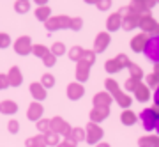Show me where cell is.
Instances as JSON below:
<instances>
[{"instance_id":"cell-1","label":"cell","mask_w":159,"mask_h":147,"mask_svg":"<svg viewBox=\"0 0 159 147\" xmlns=\"http://www.w3.org/2000/svg\"><path fill=\"white\" fill-rule=\"evenodd\" d=\"M143 53L150 62L159 64V34L148 37L145 46H143Z\"/></svg>"},{"instance_id":"cell-2","label":"cell","mask_w":159,"mask_h":147,"mask_svg":"<svg viewBox=\"0 0 159 147\" xmlns=\"http://www.w3.org/2000/svg\"><path fill=\"white\" fill-rule=\"evenodd\" d=\"M157 110L156 108H145L142 113H140V119H142V124L147 131L156 130V124H157Z\"/></svg>"},{"instance_id":"cell-3","label":"cell","mask_w":159,"mask_h":147,"mask_svg":"<svg viewBox=\"0 0 159 147\" xmlns=\"http://www.w3.org/2000/svg\"><path fill=\"white\" fill-rule=\"evenodd\" d=\"M67 25H69V20L66 16H55V18L46 20V27L50 28V30H55L58 27H67Z\"/></svg>"},{"instance_id":"cell-4","label":"cell","mask_w":159,"mask_h":147,"mask_svg":"<svg viewBox=\"0 0 159 147\" xmlns=\"http://www.w3.org/2000/svg\"><path fill=\"white\" fill-rule=\"evenodd\" d=\"M14 50L18 51V53H21V55H25V53H29L30 50H32V45H30V39L29 37H20V39L14 43Z\"/></svg>"},{"instance_id":"cell-5","label":"cell","mask_w":159,"mask_h":147,"mask_svg":"<svg viewBox=\"0 0 159 147\" xmlns=\"http://www.w3.org/2000/svg\"><path fill=\"white\" fill-rule=\"evenodd\" d=\"M7 78H9V83L11 85H20L21 83V71L18 68H12L7 74Z\"/></svg>"},{"instance_id":"cell-6","label":"cell","mask_w":159,"mask_h":147,"mask_svg":"<svg viewBox=\"0 0 159 147\" xmlns=\"http://www.w3.org/2000/svg\"><path fill=\"white\" fill-rule=\"evenodd\" d=\"M145 43H147V37L145 36H136L134 39H133V50L134 51H143V46H145Z\"/></svg>"},{"instance_id":"cell-7","label":"cell","mask_w":159,"mask_h":147,"mask_svg":"<svg viewBox=\"0 0 159 147\" xmlns=\"http://www.w3.org/2000/svg\"><path fill=\"white\" fill-rule=\"evenodd\" d=\"M30 92H32L37 99H41V97L46 96V91L43 89V85H39V83H32L30 85Z\"/></svg>"},{"instance_id":"cell-8","label":"cell","mask_w":159,"mask_h":147,"mask_svg":"<svg viewBox=\"0 0 159 147\" xmlns=\"http://www.w3.org/2000/svg\"><path fill=\"white\" fill-rule=\"evenodd\" d=\"M140 23H142V27L145 28V30H156V28H157V27H156V23H154V20L150 16L142 18V21H140Z\"/></svg>"},{"instance_id":"cell-9","label":"cell","mask_w":159,"mask_h":147,"mask_svg":"<svg viewBox=\"0 0 159 147\" xmlns=\"http://www.w3.org/2000/svg\"><path fill=\"white\" fill-rule=\"evenodd\" d=\"M0 110L6 112V113H12V112H16V105H14L12 101H4L2 105H0Z\"/></svg>"},{"instance_id":"cell-10","label":"cell","mask_w":159,"mask_h":147,"mask_svg":"<svg viewBox=\"0 0 159 147\" xmlns=\"http://www.w3.org/2000/svg\"><path fill=\"white\" fill-rule=\"evenodd\" d=\"M35 16L39 18V20H48V16H50V9L46 6H41L37 11H35Z\"/></svg>"},{"instance_id":"cell-11","label":"cell","mask_w":159,"mask_h":147,"mask_svg":"<svg viewBox=\"0 0 159 147\" xmlns=\"http://www.w3.org/2000/svg\"><path fill=\"white\" fill-rule=\"evenodd\" d=\"M39 115H41V107L37 105V103H34V105L29 108V117L30 119H37Z\"/></svg>"},{"instance_id":"cell-12","label":"cell","mask_w":159,"mask_h":147,"mask_svg":"<svg viewBox=\"0 0 159 147\" xmlns=\"http://www.w3.org/2000/svg\"><path fill=\"white\" fill-rule=\"evenodd\" d=\"M14 7H16L18 12H25V11H29V2L27 0H18Z\"/></svg>"},{"instance_id":"cell-13","label":"cell","mask_w":159,"mask_h":147,"mask_svg":"<svg viewBox=\"0 0 159 147\" xmlns=\"http://www.w3.org/2000/svg\"><path fill=\"white\" fill-rule=\"evenodd\" d=\"M119 23H120V16H119V14H113V16L110 18V21H108L110 30H115V28L119 27Z\"/></svg>"},{"instance_id":"cell-14","label":"cell","mask_w":159,"mask_h":147,"mask_svg":"<svg viewBox=\"0 0 159 147\" xmlns=\"http://www.w3.org/2000/svg\"><path fill=\"white\" fill-rule=\"evenodd\" d=\"M80 94H81V87H80V85H69V96L78 97Z\"/></svg>"},{"instance_id":"cell-15","label":"cell","mask_w":159,"mask_h":147,"mask_svg":"<svg viewBox=\"0 0 159 147\" xmlns=\"http://www.w3.org/2000/svg\"><path fill=\"white\" fill-rule=\"evenodd\" d=\"M108 45V36L102 34L99 36V39H97V50H104V46Z\"/></svg>"},{"instance_id":"cell-16","label":"cell","mask_w":159,"mask_h":147,"mask_svg":"<svg viewBox=\"0 0 159 147\" xmlns=\"http://www.w3.org/2000/svg\"><path fill=\"white\" fill-rule=\"evenodd\" d=\"M136 20H138L136 16H127V18H125V21H124V27H125V28H133V27L138 23Z\"/></svg>"},{"instance_id":"cell-17","label":"cell","mask_w":159,"mask_h":147,"mask_svg":"<svg viewBox=\"0 0 159 147\" xmlns=\"http://www.w3.org/2000/svg\"><path fill=\"white\" fill-rule=\"evenodd\" d=\"M32 51H34L35 55H39V57H44L46 53H48V50H46L44 46H41V45H37V46H32Z\"/></svg>"},{"instance_id":"cell-18","label":"cell","mask_w":159,"mask_h":147,"mask_svg":"<svg viewBox=\"0 0 159 147\" xmlns=\"http://www.w3.org/2000/svg\"><path fill=\"white\" fill-rule=\"evenodd\" d=\"M133 6L140 7V9H147V7H150V2H147V0H134Z\"/></svg>"},{"instance_id":"cell-19","label":"cell","mask_w":159,"mask_h":147,"mask_svg":"<svg viewBox=\"0 0 159 147\" xmlns=\"http://www.w3.org/2000/svg\"><path fill=\"white\" fill-rule=\"evenodd\" d=\"M43 60H44L46 66H53V64H55V57L51 55V53H46V55L43 57Z\"/></svg>"},{"instance_id":"cell-20","label":"cell","mask_w":159,"mask_h":147,"mask_svg":"<svg viewBox=\"0 0 159 147\" xmlns=\"http://www.w3.org/2000/svg\"><path fill=\"white\" fill-rule=\"evenodd\" d=\"M9 45V36L7 34H0V48H6Z\"/></svg>"},{"instance_id":"cell-21","label":"cell","mask_w":159,"mask_h":147,"mask_svg":"<svg viewBox=\"0 0 159 147\" xmlns=\"http://www.w3.org/2000/svg\"><path fill=\"white\" fill-rule=\"evenodd\" d=\"M53 53H55V55L64 53V45L62 43H55V45H53Z\"/></svg>"},{"instance_id":"cell-22","label":"cell","mask_w":159,"mask_h":147,"mask_svg":"<svg viewBox=\"0 0 159 147\" xmlns=\"http://www.w3.org/2000/svg\"><path fill=\"white\" fill-rule=\"evenodd\" d=\"M78 76H80L81 80L87 78V66H83V64H81V66L78 68Z\"/></svg>"},{"instance_id":"cell-23","label":"cell","mask_w":159,"mask_h":147,"mask_svg":"<svg viewBox=\"0 0 159 147\" xmlns=\"http://www.w3.org/2000/svg\"><path fill=\"white\" fill-rule=\"evenodd\" d=\"M43 85H46V87H51V85H53L51 74H44V76H43Z\"/></svg>"},{"instance_id":"cell-24","label":"cell","mask_w":159,"mask_h":147,"mask_svg":"<svg viewBox=\"0 0 159 147\" xmlns=\"http://www.w3.org/2000/svg\"><path fill=\"white\" fill-rule=\"evenodd\" d=\"M154 105L159 108V85L156 87V91H154Z\"/></svg>"},{"instance_id":"cell-25","label":"cell","mask_w":159,"mask_h":147,"mask_svg":"<svg viewBox=\"0 0 159 147\" xmlns=\"http://www.w3.org/2000/svg\"><path fill=\"white\" fill-rule=\"evenodd\" d=\"M6 85H9V78L4 76V74H0V89H2V87H6Z\"/></svg>"},{"instance_id":"cell-26","label":"cell","mask_w":159,"mask_h":147,"mask_svg":"<svg viewBox=\"0 0 159 147\" xmlns=\"http://www.w3.org/2000/svg\"><path fill=\"white\" fill-rule=\"evenodd\" d=\"M97 4H99V9H106L110 6V0H99Z\"/></svg>"},{"instance_id":"cell-27","label":"cell","mask_w":159,"mask_h":147,"mask_svg":"<svg viewBox=\"0 0 159 147\" xmlns=\"http://www.w3.org/2000/svg\"><path fill=\"white\" fill-rule=\"evenodd\" d=\"M69 25H71L73 28H80V25H81V21H80L78 18H74L73 21H69Z\"/></svg>"},{"instance_id":"cell-28","label":"cell","mask_w":159,"mask_h":147,"mask_svg":"<svg viewBox=\"0 0 159 147\" xmlns=\"http://www.w3.org/2000/svg\"><path fill=\"white\" fill-rule=\"evenodd\" d=\"M80 53H81V51H80V48H73V50H71V57H73V59H78Z\"/></svg>"},{"instance_id":"cell-29","label":"cell","mask_w":159,"mask_h":147,"mask_svg":"<svg viewBox=\"0 0 159 147\" xmlns=\"http://www.w3.org/2000/svg\"><path fill=\"white\" fill-rule=\"evenodd\" d=\"M9 130H11V131H18V124L14 122V121H12L11 124H9Z\"/></svg>"},{"instance_id":"cell-30","label":"cell","mask_w":159,"mask_h":147,"mask_svg":"<svg viewBox=\"0 0 159 147\" xmlns=\"http://www.w3.org/2000/svg\"><path fill=\"white\" fill-rule=\"evenodd\" d=\"M35 2H37L39 6H43V4H46V2H48V0H35Z\"/></svg>"},{"instance_id":"cell-31","label":"cell","mask_w":159,"mask_h":147,"mask_svg":"<svg viewBox=\"0 0 159 147\" xmlns=\"http://www.w3.org/2000/svg\"><path fill=\"white\" fill-rule=\"evenodd\" d=\"M156 131L159 133V115H157V124H156Z\"/></svg>"},{"instance_id":"cell-32","label":"cell","mask_w":159,"mask_h":147,"mask_svg":"<svg viewBox=\"0 0 159 147\" xmlns=\"http://www.w3.org/2000/svg\"><path fill=\"white\" fill-rule=\"evenodd\" d=\"M89 2H94V0H89Z\"/></svg>"}]
</instances>
